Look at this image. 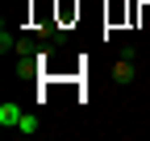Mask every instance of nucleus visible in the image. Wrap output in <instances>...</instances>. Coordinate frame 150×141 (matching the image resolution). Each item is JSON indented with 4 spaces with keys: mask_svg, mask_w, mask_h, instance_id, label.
I'll list each match as a JSON object with an SVG mask.
<instances>
[{
    "mask_svg": "<svg viewBox=\"0 0 150 141\" xmlns=\"http://www.w3.org/2000/svg\"><path fill=\"white\" fill-rule=\"evenodd\" d=\"M17 54H21V58H38V42L33 38H21V42H17Z\"/></svg>",
    "mask_w": 150,
    "mask_h": 141,
    "instance_id": "obj_5",
    "label": "nucleus"
},
{
    "mask_svg": "<svg viewBox=\"0 0 150 141\" xmlns=\"http://www.w3.org/2000/svg\"><path fill=\"white\" fill-rule=\"evenodd\" d=\"M8 50H17V38L8 33V25L0 29V54H8Z\"/></svg>",
    "mask_w": 150,
    "mask_h": 141,
    "instance_id": "obj_6",
    "label": "nucleus"
},
{
    "mask_svg": "<svg viewBox=\"0 0 150 141\" xmlns=\"http://www.w3.org/2000/svg\"><path fill=\"white\" fill-rule=\"evenodd\" d=\"M17 133H21V137L38 133V112H25V116H21V125H17Z\"/></svg>",
    "mask_w": 150,
    "mask_h": 141,
    "instance_id": "obj_4",
    "label": "nucleus"
},
{
    "mask_svg": "<svg viewBox=\"0 0 150 141\" xmlns=\"http://www.w3.org/2000/svg\"><path fill=\"white\" fill-rule=\"evenodd\" d=\"M21 108H17V104L8 100V104H0V125H4V129H17V125H21Z\"/></svg>",
    "mask_w": 150,
    "mask_h": 141,
    "instance_id": "obj_2",
    "label": "nucleus"
},
{
    "mask_svg": "<svg viewBox=\"0 0 150 141\" xmlns=\"http://www.w3.org/2000/svg\"><path fill=\"white\" fill-rule=\"evenodd\" d=\"M134 75H138L134 58H121L117 66H112V83H117V87H129V83H134Z\"/></svg>",
    "mask_w": 150,
    "mask_h": 141,
    "instance_id": "obj_1",
    "label": "nucleus"
},
{
    "mask_svg": "<svg viewBox=\"0 0 150 141\" xmlns=\"http://www.w3.org/2000/svg\"><path fill=\"white\" fill-rule=\"evenodd\" d=\"M38 66H42L38 58H21V62H17V70H13V79H33V75H38Z\"/></svg>",
    "mask_w": 150,
    "mask_h": 141,
    "instance_id": "obj_3",
    "label": "nucleus"
}]
</instances>
